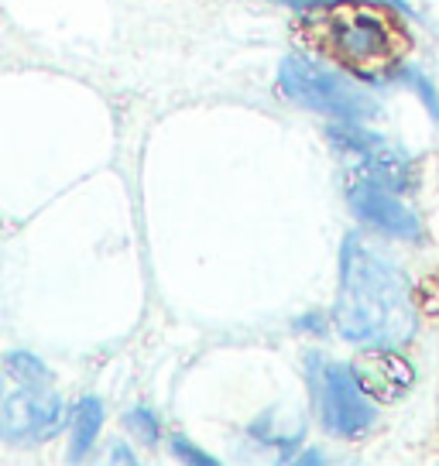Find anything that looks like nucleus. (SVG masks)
<instances>
[{
    "instance_id": "8",
    "label": "nucleus",
    "mask_w": 439,
    "mask_h": 466,
    "mask_svg": "<svg viewBox=\"0 0 439 466\" xmlns=\"http://www.w3.org/2000/svg\"><path fill=\"white\" fill-rule=\"evenodd\" d=\"M353 374L364 384V391L378 401H398L412 391L415 370L405 357H398L395 347H371L353 360Z\"/></svg>"
},
{
    "instance_id": "13",
    "label": "nucleus",
    "mask_w": 439,
    "mask_h": 466,
    "mask_svg": "<svg viewBox=\"0 0 439 466\" xmlns=\"http://www.w3.org/2000/svg\"><path fill=\"white\" fill-rule=\"evenodd\" d=\"M124 425H128L141 442H158V419H155L151 408H145V405L131 408V411L124 415Z\"/></svg>"
},
{
    "instance_id": "15",
    "label": "nucleus",
    "mask_w": 439,
    "mask_h": 466,
    "mask_svg": "<svg viewBox=\"0 0 439 466\" xmlns=\"http://www.w3.org/2000/svg\"><path fill=\"white\" fill-rule=\"evenodd\" d=\"M299 463H322V456H320V452H306Z\"/></svg>"
},
{
    "instance_id": "12",
    "label": "nucleus",
    "mask_w": 439,
    "mask_h": 466,
    "mask_svg": "<svg viewBox=\"0 0 439 466\" xmlns=\"http://www.w3.org/2000/svg\"><path fill=\"white\" fill-rule=\"evenodd\" d=\"M275 4H285L292 11H312V7H337V4H347V0H275ZM351 4H371V7H392V11H402V15H412V7L405 0H351Z\"/></svg>"
},
{
    "instance_id": "14",
    "label": "nucleus",
    "mask_w": 439,
    "mask_h": 466,
    "mask_svg": "<svg viewBox=\"0 0 439 466\" xmlns=\"http://www.w3.org/2000/svg\"><path fill=\"white\" fill-rule=\"evenodd\" d=\"M172 452H176L179 460H189V463H196V466H213V463H217L209 452H199L189 439H179V436L172 439Z\"/></svg>"
},
{
    "instance_id": "16",
    "label": "nucleus",
    "mask_w": 439,
    "mask_h": 466,
    "mask_svg": "<svg viewBox=\"0 0 439 466\" xmlns=\"http://www.w3.org/2000/svg\"><path fill=\"white\" fill-rule=\"evenodd\" d=\"M0 398H4V378H0Z\"/></svg>"
},
{
    "instance_id": "4",
    "label": "nucleus",
    "mask_w": 439,
    "mask_h": 466,
    "mask_svg": "<svg viewBox=\"0 0 439 466\" xmlns=\"http://www.w3.org/2000/svg\"><path fill=\"white\" fill-rule=\"evenodd\" d=\"M326 134H330V145L337 147L343 158L353 161V168L361 172V182H374V186L395 192L415 186V161L409 158L405 147L388 141L384 134L371 131L367 124H357V120H337Z\"/></svg>"
},
{
    "instance_id": "5",
    "label": "nucleus",
    "mask_w": 439,
    "mask_h": 466,
    "mask_svg": "<svg viewBox=\"0 0 439 466\" xmlns=\"http://www.w3.org/2000/svg\"><path fill=\"white\" fill-rule=\"evenodd\" d=\"M66 425V401L48 388H28L0 398V439L11 446H38L62 432Z\"/></svg>"
},
{
    "instance_id": "1",
    "label": "nucleus",
    "mask_w": 439,
    "mask_h": 466,
    "mask_svg": "<svg viewBox=\"0 0 439 466\" xmlns=\"http://www.w3.org/2000/svg\"><path fill=\"white\" fill-rule=\"evenodd\" d=\"M333 322L343 339L367 347H405L419 333V309L409 275L392 258L347 233L340 248V289Z\"/></svg>"
},
{
    "instance_id": "6",
    "label": "nucleus",
    "mask_w": 439,
    "mask_h": 466,
    "mask_svg": "<svg viewBox=\"0 0 439 466\" xmlns=\"http://www.w3.org/2000/svg\"><path fill=\"white\" fill-rule=\"evenodd\" d=\"M333 15L322 21V38L326 45L343 56L347 62H381V58L392 56V48H395V35L392 28L384 25V17L367 4V7H330Z\"/></svg>"
},
{
    "instance_id": "7",
    "label": "nucleus",
    "mask_w": 439,
    "mask_h": 466,
    "mask_svg": "<svg viewBox=\"0 0 439 466\" xmlns=\"http://www.w3.org/2000/svg\"><path fill=\"white\" fill-rule=\"evenodd\" d=\"M351 209L353 217L374 233H384L392 240H423V219L395 196V189H384L374 182H353L351 186Z\"/></svg>"
},
{
    "instance_id": "11",
    "label": "nucleus",
    "mask_w": 439,
    "mask_h": 466,
    "mask_svg": "<svg viewBox=\"0 0 439 466\" xmlns=\"http://www.w3.org/2000/svg\"><path fill=\"white\" fill-rule=\"evenodd\" d=\"M7 370H11V378L17 384H28V388H48V380H52V370L35 357V353H25V350H17V353H7Z\"/></svg>"
},
{
    "instance_id": "10",
    "label": "nucleus",
    "mask_w": 439,
    "mask_h": 466,
    "mask_svg": "<svg viewBox=\"0 0 439 466\" xmlns=\"http://www.w3.org/2000/svg\"><path fill=\"white\" fill-rule=\"evenodd\" d=\"M392 83L412 89V93L429 106V114L439 120V93L433 89V79H429L419 66H395V69H392Z\"/></svg>"
},
{
    "instance_id": "9",
    "label": "nucleus",
    "mask_w": 439,
    "mask_h": 466,
    "mask_svg": "<svg viewBox=\"0 0 439 466\" xmlns=\"http://www.w3.org/2000/svg\"><path fill=\"white\" fill-rule=\"evenodd\" d=\"M100 429H103V401L97 394L79 398L73 405V411H69V460H83L97 446Z\"/></svg>"
},
{
    "instance_id": "2",
    "label": "nucleus",
    "mask_w": 439,
    "mask_h": 466,
    "mask_svg": "<svg viewBox=\"0 0 439 466\" xmlns=\"http://www.w3.org/2000/svg\"><path fill=\"white\" fill-rule=\"evenodd\" d=\"M281 96L295 106H306L312 114L333 116V120H378L384 114V103L367 86L353 83L340 69H330L309 56H285L279 66Z\"/></svg>"
},
{
    "instance_id": "3",
    "label": "nucleus",
    "mask_w": 439,
    "mask_h": 466,
    "mask_svg": "<svg viewBox=\"0 0 439 466\" xmlns=\"http://www.w3.org/2000/svg\"><path fill=\"white\" fill-rule=\"evenodd\" d=\"M306 378L316 419L330 436L361 439L378 422V408L357 380L353 367H343L337 360H326L320 353L306 357Z\"/></svg>"
}]
</instances>
